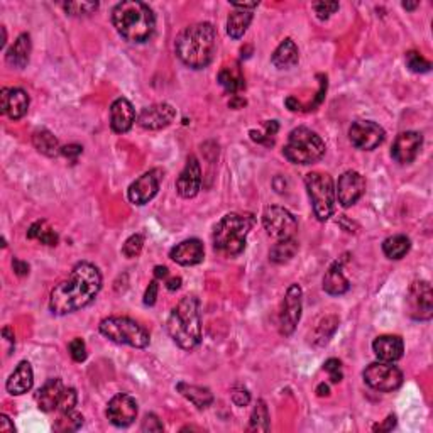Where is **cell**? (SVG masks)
I'll return each mask as SVG.
<instances>
[{"label": "cell", "instance_id": "obj_1", "mask_svg": "<svg viewBox=\"0 0 433 433\" xmlns=\"http://www.w3.org/2000/svg\"><path fill=\"white\" fill-rule=\"evenodd\" d=\"M102 290V274L91 263H78L70 278L56 284L50 296V310L54 315H68L82 310L97 298Z\"/></svg>", "mask_w": 433, "mask_h": 433}, {"label": "cell", "instance_id": "obj_2", "mask_svg": "<svg viewBox=\"0 0 433 433\" xmlns=\"http://www.w3.org/2000/svg\"><path fill=\"white\" fill-rule=\"evenodd\" d=\"M216 50V33L210 22H196L184 27L175 41L179 61L191 70H202L212 63Z\"/></svg>", "mask_w": 433, "mask_h": 433}, {"label": "cell", "instance_id": "obj_3", "mask_svg": "<svg viewBox=\"0 0 433 433\" xmlns=\"http://www.w3.org/2000/svg\"><path fill=\"white\" fill-rule=\"evenodd\" d=\"M112 24L126 41L141 44L154 34L156 17L147 3L126 0L112 9Z\"/></svg>", "mask_w": 433, "mask_h": 433}, {"label": "cell", "instance_id": "obj_4", "mask_svg": "<svg viewBox=\"0 0 433 433\" xmlns=\"http://www.w3.org/2000/svg\"><path fill=\"white\" fill-rule=\"evenodd\" d=\"M166 330L178 347L193 351L202 342V315L196 296H184L171 310Z\"/></svg>", "mask_w": 433, "mask_h": 433}, {"label": "cell", "instance_id": "obj_5", "mask_svg": "<svg viewBox=\"0 0 433 433\" xmlns=\"http://www.w3.org/2000/svg\"><path fill=\"white\" fill-rule=\"evenodd\" d=\"M252 227V219L246 215L228 214L222 216L214 230V247L226 258H234L246 249L247 235Z\"/></svg>", "mask_w": 433, "mask_h": 433}, {"label": "cell", "instance_id": "obj_6", "mask_svg": "<svg viewBox=\"0 0 433 433\" xmlns=\"http://www.w3.org/2000/svg\"><path fill=\"white\" fill-rule=\"evenodd\" d=\"M325 142L316 132L308 127H296L288 135L286 146L283 147V154L293 164H314L323 158Z\"/></svg>", "mask_w": 433, "mask_h": 433}, {"label": "cell", "instance_id": "obj_7", "mask_svg": "<svg viewBox=\"0 0 433 433\" xmlns=\"http://www.w3.org/2000/svg\"><path fill=\"white\" fill-rule=\"evenodd\" d=\"M100 334L120 346L134 348H146L151 342V335L141 323L129 316H108L98 325Z\"/></svg>", "mask_w": 433, "mask_h": 433}, {"label": "cell", "instance_id": "obj_8", "mask_svg": "<svg viewBox=\"0 0 433 433\" xmlns=\"http://www.w3.org/2000/svg\"><path fill=\"white\" fill-rule=\"evenodd\" d=\"M304 184H307L308 196L311 200L314 214L320 222L330 219L335 212V184L330 175L314 171L304 176Z\"/></svg>", "mask_w": 433, "mask_h": 433}, {"label": "cell", "instance_id": "obj_9", "mask_svg": "<svg viewBox=\"0 0 433 433\" xmlns=\"http://www.w3.org/2000/svg\"><path fill=\"white\" fill-rule=\"evenodd\" d=\"M362 378L369 388L381 392H392L403 384V372L392 366V362H384V360L369 364L364 369Z\"/></svg>", "mask_w": 433, "mask_h": 433}, {"label": "cell", "instance_id": "obj_10", "mask_svg": "<svg viewBox=\"0 0 433 433\" xmlns=\"http://www.w3.org/2000/svg\"><path fill=\"white\" fill-rule=\"evenodd\" d=\"M263 226L266 228L267 235L274 240L293 239L298 230V222H296L295 215L284 207L278 205L267 207L264 210Z\"/></svg>", "mask_w": 433, "mask_h": 433}, {"label": "cell", "instance_id": "obj_11", "mask_svg": "<svg viewBox=\"0 0 433 433\" xmlns=\"http://www.w3.org/2000/svg\"><path fill=\"white\" fill-rule=\"evenodd\" d=\"M406 314L413 320L427 322L433 316V291L428 281H415L406 293Z\"/></svg>", "mask_w": 433, "mask_h": 433}, {"label": "cell", "instance_id": "obj_12", "mask_svg": "<svg viewBox=\"0 0 433 433\" xmlns=\"http://www.w3.org/2000/svg\"><path fill=\"white\" fill-rule=\"evenodd\" d=\"M302 308L303 290L300 284L295 283L288 288L286 295H284L281 314H279V332H281V335L288 337L295 332L296 325H298L300 318H302Z\"/></svg>", "mask_w": 433, "mask_h": 433}, {"label": "cell", "instance_id": "obj_13", "mask_svg": "<svg viewBox=\"0 0 433 433\" xmlns=\"http://www.w3.org/2000/svg\"><path fill=\"white\" fill-rule=\"evenodd\" d=\"M348 139L352 146L360 151H372L381 146L386 139V132L379 124L372 120H358L348 129Z\"/></svg>", "mask_w": 433, "mask_h": 433}, {"label": "cell", "instance_id": "obj_14", "mask_svg": "<svg viewBox=\"0 0 433 433\" xmlns=\"http://www.w3.org/2000/svg\"><path fill=\"white\" fill-rule=\"evenodd\" d=\"M163 171L161 170H151L142 176H139L134 183L131 184L127 190V198L134 205L142 207L149 203L156 195H158L159 186H161Z\"/></svg>", "mask_w": 433, "mask_h": 433}, {"label": "cell", "instance_id": "obj_15", "mask_svg": "<svg viewBox=\"0 0 433 433\" xmlns=\"http://www.w3.org/2000/svg\"><path fill=\"white\" fill-rule=\"evenodd\" d=\"M108 422L119 428H126L138 418V401L126 392H119L108 401L105 411Z\"/></svg>", "mask_w": 433, "mask_h": 433}, {"label": "cell", "instance_id": "obj_16", "mask_svg": "<svg viewBox=\"0 0 433 433\" xmlns=\"http://www.w3.org/2000/svg\"><path fill=\"white\" fill-rule=\"evenodd\" d=\"M366 191V179L358 171H346L339 178L335 188V196L344 208H348L359 202Z\"/></svg>", "mask_w": 433, "mask_h": 433}, {"label": "cell", "instance_id": "obj_17", "mask_svg": "<svg viewBox=\"0 0 433 433\" xmlns=\"http://www.w3.org/2000/svg\"><path fill=\"white\" fill-rule=\"evenodd\" d=\"M175 117H176L175 107L166 102H159L154 103V105L142 108L141 114L138 115V124L142 127V129L161 131L164 127L170 126V124L175 120Z\"/></svg>", "mask_w": 433, "mask_h": 433}, {"label": "cell", "instance_id": "obj_18", "mask_svg": "<svg viewBox=\"0 0 433 433\" xmlns=\"http://www.w3.org/2000/svg\"><path fill=\"white\" fill-rule=\"evenodd\" d=\"M423 138L420 132L406 131L401 132L398 138L392 142L391 156L396 163L399 164H410L416 159L420 149H422Z\"/></svg>", "mask_w": 433, "mask_h": 433}, {"label": "cell", "instance_id": "obj_19", "mask_svg": "<svg viewBox=\"0 0 433 433\" xmlns=\"http://www.w3.org/2000/svg\"><path fill=\"white\" fill-rule=\"evenodd\" d=\"M200 188H202V168H200L198 159L195 156H190L178 179H176V191L183 198H193L198 195Z\"/></svg>", "mask_w": 433, "mask_h": 433}, {"label": "cell", "instance_id": "obj_20", "mask_svg": "<svg viewBox=\"0 0 433 433\" xmlns=\"http://www.w3.org/2000/svg\"><path fill=\"white\" fill-rule=\"evenodd\" d=\"M0 108L2 114L12 120L22 119L29 110V95L22 88H2Z\"/></svg>", "mask_w": 433, "mask_h": 433}, {"label": "cell", "instance_id": "obj_21", "mask_svg": "<svg viewBox=\"0 0 433 433\" xmlns=\"http://www.w3.org/2000/svg\"><path fill=\"white\" fill-rule=\"evenodd\" d=\"M171 260H175L179 266H195L200 264L205 258V247L202 240L198 239H186L183 242L176 244L170 251Z\"/></svg>", "mask_w": 433, "mask_h": 433}, {"label": "cell", "instance_id": "obj_22", "mask_svg": "<svg viewBox=\"0 0 433 433\" xmlns=\"http://www.w3.org/2000/svg\"><path fill=\"white\" fill-rule=\"evenodd\" d=\"M135 120H138V117H135V110L129 100L120 97L112 102L110 105L112 131L117 132V134H126V132H129L132 129Z\"/></svg>", "mask_w": 433, "mask_h": 433}, {"label": "cell", "instance_id": "obj_23", "mask_svg": "<svg viewBox=\"0 0 433 433\" xmlns=\"http://www.w3.org/2000/svg\"><path fill=\"white\" fill-rule=\"evenodd\" d=\"M65 384L59 378L47 379L46 383L43 384L41 390L38 391L36 395V399H38L39 408L44 413H51V411H58L59 403H61L63 395H65Z\"/></svg>", "mask_w": 433, "mask_h": 433}, {"label": "cell", "instance_id": "obj_24", "mask_svg": "<svg viewBox=\"0 0 433 433\" xmlns=\"http://www.w3.org/2000/svg\"><path fill=\"white\" fill-rule=\"evenodd\" d=\"M372 351L376 358L384 362H396L403 358L404 344L398 335H381L372 342Z\"/></svg>", "mask_w": 433, "mask_h": 433}, {"label": "cell", "instance_id": "obj_25", "mask_svg": "<svg viewBox=\"0 0 433 433\" xmlns=\"http://www.w3.org/2000/svg\"><path fill=\"white\" fill-rule=\"evenodd\" d=\"M33 384H34L33 367H31V364L27 362V360H22V362L15 367V371L12 372L10 378L7 379L6 388L10 395L21 396L24 392L31 391Z\"/></svg>", "mask_w": 433, "mask_h": 433}, {"label": "cell", "instance_id": "obj_26", "mask_svg": "<svg viewBox=\"0 0 433 433\" xmlns=\"http://www.w3.org/2000/svg\"><path fill=\"white\" fill-rule=\"evenodd\" d=\"M323 290L332 296L346 295V293L351 290V283H348V279L344 276L342 263H340V260L332 264V266L328 267V271L325 272Z\"/></svg>", "mask_w": 433, "mask_h": 433}, {"label": "cell", "instance_id": "obj_27", "mask_svg": "<svg viewBox=\"0 0 433 433\" xmlns=\"http://www.w3.org/2000/svg\"><path fill=\"white\" fill-rule=\"evenodd\" d=\"M298 59H300V51L296 43L293 39H284V41L276 47V51L272 53V65L279 70H290L295 65H298Z\"/></svg>", "mask_w": 433, "mask_h": 433}, {"label": "cell", "instance_id": "obj_28", "mask_svg": "<svg viewBox=\"0 0 433 433\" xmlns=\"http://www.w3.org/2000/svg\"><path fill=\"white\" fill-rule=\"evenodd\" d=\"M29 56H31V36L24 33L15 39V43L10 46V50L7 51L6 58L10 66L22 70V68H26L27 63H29Z\"/></svg>", "mask_w": 433, "mask_h": 433}, {"label": "cell", "instance_id": "obj_29", "mask_svg": "<svg viewBox=\"0 0 433 433\" xmlns=\"http://www.w3.org/2000/svg\"><path fill=\"white\" fill-rule=\"evenodd\" d=\"M176 390L182 396H184L188 401L195 404L198 410H203V408H208L212 403H214V395L208 388L202 386H195V384H188V383H178L176 384Z\"/></svg>", "mask_w": 433, "mask_h": 433}, {"label": "cell", "instance_id": "obj_30", "mask_svg": "<svg viewBox=\"0 0 433 433\" xmlns=\"http://www.w3.org/2000/svg\"><path fill=\"white\" fill-rule=\"evenodd\" d=\"M33 144L41 154L47 156V158H56L58 154H61V147H59L58 139L54 138V134L51 131L44 129H36L33 132Z\"/></svg>", "mask_w": 433, "mask_h": 433}, {"label": "cell", "instance_id": "obj_31", "mask_svg": "<svg viewBox=\"0 0 433 433\" xmlns=\"http://www.w3.org/2000/svg\"><path fill=\"white\" fill-rule=\"evenodd\" d=\"M252 17V10H240L235 9L232 14H228L227 17V33L232 39H240L244 34H246L247 27L251 26Z\"/></svg>", "mask_w": 433, "mask_h": 433}, {"label": "cell", "instance_id": "obj_32", "mask_svg": "<svg viewBox=\"0 0 433 433\" xmlns=\"http://www.w3.org/2000/svg\"><path fill=\"white\" fill-rule=\"evenodd\" d=\"M219 83L223 87V90L232 95L239 94V91L244 90V87H246V80H244V76L237 66H223L219 73Z\"/></svg>", "mask_w": 433, "mask_h": 433}, {"label": "cell", "instance_id": "obj_33", "mask_svg": "<svg viewBox=\"0 0 433 433\" xmlns=\"http://www.w3.org/2000/svg\"><path fill=\"white\" fill-rule=\"evenodd\" d=\"M411 247V240L406 235H391L383 242V252L388 259L398 260L408 254Z\"/></svg>", "mask_w": 433, "mask_h": 433}, {"label": "cell", "instance_id": "obj_34", "mask_svg": "<svg viewBox=\"0 0 433 433\" xmlns=\"http://www.w3.org/2000/svg\"><path fill=\"white\" fill-rule=\"evenodd\" d=\"M27 239L39 240V242L46 244V246H56L59 240L58 234L50 227V223H47L46 220L34 222L33 226L29 227V230H27Z\"/></svg>", "mask_w": 433, "mask_h": 433}, {"label": "cell", "instance_id": "obj_35", "mask_svg": "<svg viewBox=\"0 0 433 433\" xmlns=\"http://www.w3.org/2000/svg\"><path fill=\"white\" fill-rule=\"evenodd\" d=\"M296 251H298V242H296L295 239L278 240L270 251V259L276 264L288 263V260L295 258Z\"/></svg>", "mask_w": 433, "mask_h": 433}, {"label": "cell", "instance_id": "obj_36", "mask_svg": "<svg viewBox=\"0 0 433 433\" xmlns=\"http://www.w3.org/2000/svg\"><path fill=\"white\" fill-rule=\"evenodd\" d=\"M270 430V411L263 399L258 401L251 415L249 432H267Z\"/></svg>", "mask_w": 433, "mask_h": 433}, {"label": "cell", "instance_id": "obj_37", "mask_svg": "<svg viewBox=\"0 0 433 433\" xmlns=\"http://www.w3.org/2000/svg\"><path fill=\"white\" fill-rule=\"evenodd\" d=\"M337 327H339V318L335 315L325 316L315 330V342L318 346H325L332 339V335L335 334Z\"/></svg>", "mask_w": 433, "mask_h": 433}, {"label": "cell", "instance_id": "obj_38", "mask_svg": "<svg viewBox=\"0 0 433 433\" xmlns=\"http://www.w3.org/2000/svg\"><path fill=\"white\" fill-rule=\"evenodd\" d=\"M82 425H83V416L76 410H73L68 413H61L54 428L58 432H76L78 428H82Z\"/></svg>", "mask_w": 433, "mask_h": 433}, {"label": "cell", "instance_id": "obj_39", "mask_svg": "<svg viewBox=\"0 0 433 433\" xmlns=\"http://www.w3.org/2000/svg\"><path fill=\"white\" fill-rule=\"evenodd\" d=\"M404 61H406V66L410 68L413 73H428L432 70V65L428 59H425L422 54L416 53V51H408L406 56H404Z\"/></svg>", "mask_w": 433, "mask_h": 433}, {"label": "cell", "instance_id": "obj_40", "mask_svg": "<svg viewBox=\"0 0 433 433\" xmlns=\"http://www.w3.org/2000/svg\"><path fill=\"white\" fill-rule=\"evenodd\" d=\"M63 9H65L66 14L80 17V15L94 14V12L98 9V3L97 2H68V3H63Z\"/></svg>", "mask_w": 433, "mask_h": 433}, {"label": "cell", "instance_id": "obj_41", "mask_svg": "<svg viewBox=\"0 0 433 433\" xmlns=\"http://www.w3.org/2000/svg\"><path fill=\"white\" fill-rule=\"evenodd\" d=\"M142 247H144V235L134 234V235H131V237L127 239L126 242H124L122 254L126 256V258L134 259V258H138L139 254H141Z\"/></svg>", "mask_w": 433, "mask_h": 433}, {"label": "cell", "instance_id": "obj_42", "mask_svg": "<svg viewBox=\"0 0 433 433\" xmlns=\"http://www.w3.org/2000/svg\"><path fill=\"white\" fill-rule=\"evenodd\" d=\"M68 351H70V355L71 359L75 360V362H83V360L87 359V344L83 342V339H76L71 340L70 344H68Z\"/></svg>", "mask_w": 433, "mask_h": 433}, {"label": "cell", "instance_id": "obj_43", "mask_svg": "<svg viewBox=\"0 0 433 433\" xmlns=\"http://www.w3.org/2000/svg\"><path fill=\"white\" fill-rule=\"evenodd\" d=\"M314 10L320 21H327L332 14L339 10V2H316L314 3Z\"/></svg>", "mask_w": 433, "mask_h": 433}, {"label": "cell", "instance_id": "obj_44", "mask_svg": "<svg viewBox=\"0 0 433 433\" xmlns=\"http://www.w3.org/2000/svg\"><path fill=\"white\" fill-rule=\"evenodd\" d=\"M76 403H78V395H76V391L73 390V388H66L65 395H63V398H61V403H59V406H58V411L59 413L73 411Z\"/></svg>", "mask_w": 433, "mask_h": 433}, {"label": "cell", "instance_id": "obj_45", "mask_svg": "<svg viewBox=\"0 0 433 433\" xmlns=\"http://www.w3.org/2000/svg\"><path fill=\"white\" fill-rule=\"evenodd\" d=\"M323 369L328 372V376H330V381L332 383H340L344 378V372H342V362H340L339 359H328L327 362L323 364Z\"/></svg>", "mask_w": 433, "mask_h": 433}, {"label": "cell", "instance_id": "obj_46", "mask_svg": "<svg viewBox=\"0 0 433 433\" xmlns=\"http://www.w3.org/2000/svg\"><path fill=\"white\" fill-rule=\"evenodd\" d=\"M141 430L142 432H163L164 427H163L161 420H159L158 416L152 415V413H149V415L144 416L142 425H141Z\"/></svg>", "mask_w": 433, "mask_h": 433}, {"label": "cell", "instance_id": "obj_47", "mask_svg": "<svg viewBox=\"0 0 433 433\" xmlns=\"http://www.w3.org/2000/svg\"><path fill=\"white\" fill-rule=\"evenodd\" d=\"M232 401H234L237 406H247L251 401V395L246 388H234L232 390Z\"/></svg>", "mask_w": 433, "mask_h": 433}, {"label": "cell", "instance_id": "obj_48", "mask_svg": "<svg viewBox=\"0 0 433 433\" xmlns=\"http://www.w3.org/2000/svg\"><path fill=\"white\" fill-rule=\"evenodd\" d=\"M158 291H159L158 279H152V281L149 283V286L146 288V293H144V304H146V307H152V304L156 303Z\"/></svg>", "mask_w": 433, "mask_h": 433}, {"label": "cell", "instance_id": "obj_49", "mask_svg": "<svg viewBox=\"0 0 433 433\" xmlns=\"http://www.w3.org/2000/svg\"><path fill=\"white\" fill-rule=\"evenodd\" d=\"M82 152H83V147L78 146V144H68V146L61 147V154L65 156V158L71 159V161H76Z\"/></svg>", "mask_w": 433, "mask_h": 433}, {"label": "cell", "instance_id": "obj_50", "mask_svg": "<svg viewBox=\"0 0 433 433\" xmlns=\"http://www.w3.org/2000/svg\"><path fill=\"white\" fill-rule=\"evenodd\" d=\"M12 267H14V272L17 276H27L29 274V264L24 263V260H21L19 258H14L12 259Z\"/></svg>", "mask_w": 433, "mask_h": 433}, {"label": "cell", "instance_id": "obj_51", "mask_svg": "<svg viewBox=\"0 0 433 433\" xmlns=\"http://www.w3.org/2000/svg\"><path fill=\"white\" fill-rule=\"evenodd\" d=\"M251 134V139L254 142H259V144H266V146H272V138L271 135H267V134H263V132H259V131H251L249 132Z\"/></svg>", "mask_w": 433, "mask_h": 433}, {"label": "cell", "instance_id": "obj_52", "mask_svg": "<svg viewBox=\"0 0 433 433\" xmlns=\"http://www.w3.org/2000/svg\"><path fill=\"white\" fill-rule=\"evenodd\" d=\"M0 432L3 433H14L15 427L10 422V418L7 415H0Z\"/></svg>", "mask_w": 433, "mask_h": 433}, {"label": "cell", "instance_id": "obj_53", "mask_svg": "<svg viewBox=\"0 0 433 433\" xmlns=\"http://www.w3.org/2000/svg\"><path fill=\"white\" fill-rule=\"evenodd\" d=\"M396 425V416L395 415H390L386 418V422H384L383 425H376L374 427V430L376 432H390L392 427H395Z\"/></svg>", "mask_w": 433, "mask_h": 433}, {"label": "cell", "instance_id": "obj_54", "mask_svg": "<svg viewBox=\"0 0 433 433\" xmlns=\"http://www.w3.org/2000/svg\"><path fill=\"white\" fill-rule=\"evenodd\" d=\"M179 286H182V278H178V276H173V278H170L166 281V288L170 291L179 290Z\"/></svg>", "mask_w": 433, "mask_h": 433}, {"label": "cell", "instance_id": "obj_55", "mask_svg": "<svg viewBox=\"0 0 433 433\" xmlns=\"http://www.w3.org/2000/svg\"><path fill=\"white\" fill-rule=\"evenodd\" d=\"M2 335H3V339H6L7 342L10 344V346H14V344H15V335H14V330H12L10 327H3Z\"/></svg>", "mask_w": 433, "mask_h": 433}, {"label": "cell", "instance_id": "obj_56", "mask_svg": "<svg viewBox=\"0 0 433 433\" xmlns=\"http://www.w3.org/2000/svg\"><path fill=\"white\" fill-rule=\"evenodd\" d=\"M168 274H170V270H168L166 266H156V267H154V276H156V279L168 278Z\"/></svg>", "mask_w": 433, "mask_h": 433}, {"label": "cell", "instance_id": "obj_57", "mask_svg": "<svg viewBox=\"0 0 433 433\" xmlns=\"http://www.w3.org/2000/svg\"><path fill=\"white\" fill-rule=\"evenodd\" d=\"M242 105H246V100L237 97V95H234V98H232L230 102H228V107H232V108H239V107H242Z\"/></svg>", "mask_w": 433, "mask_h": 433}, {"label": "cell", "instance_id": "obj_58", "mask_svg": "<svg viewBox=\"0 0 433 433\" xmlns=\"http://www.w3.org/2000/svg\"><path fill=\"white\" fill-rule=\"evenodd\" d=\"M316 395H318V396H328V395H330V388H328L325 383L318 384V388H316Z\"/></svg>", "mask_w": 433, "mask_h": 433}, {"label": "cell", "instance_id": "obj_59", "mask_svg": "<svg viewBox=\"0 0 433 433\" xmlns=\"http://www.w3.org/2000/svg\"><path fill=\"white\" fill-rule=\"evenodd\" d=\"M420 3L418 2H403V9H406V10H415L416 7H418Z\"/></svg>", "mask_w": 433, "mask_h": 433}]
</instances>
